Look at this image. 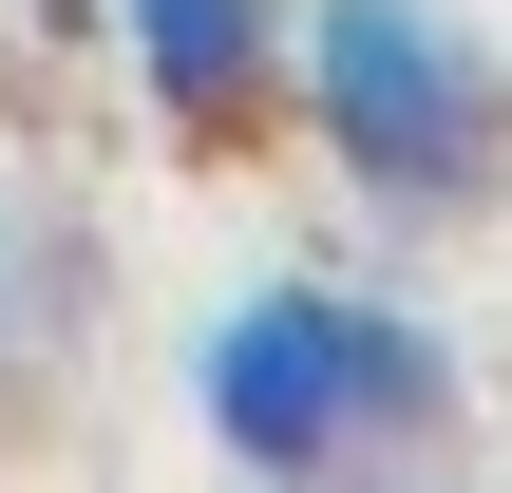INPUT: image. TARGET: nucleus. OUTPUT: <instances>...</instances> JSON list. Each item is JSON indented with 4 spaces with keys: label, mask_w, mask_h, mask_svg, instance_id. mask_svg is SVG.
Here are the masks:
<instances>
[{
    "label": "nucleus",
    "mask_w": 512,
    "mask_h": 493,
    "mask_svg": "<svg viewBox=\"0 0 512 493\" xmlns=\"http://www.w3.org/2000/svg\"><path fill=\"white\" fill-rule=\"evenodd\" d=\"M285 95H304V133L342 152L361 209L456 228V209L512 190V57L456 0H304V19H285Z\"/></svg>",
    "instance_id": "obj_1"
},
{
    "label": "nucleus",
    "mask_w": 512,
    "mask_h": 493,
    "mask_svg": "<svg viewBox=\"0 0 512 493\" xmlns=\"http://www.w3.org/2000/svg\"><path fill=\"white\" fill-rule=\"evenodd\" d=\"M190 399L247 475H342V456H399L456 418V342L418 304H361V285H247L190 342Z\"/></svg>",
    "instance_id": "obj_2"
},
{
    "label": "nucleus",
    "mask_w": 512,
    "mask_h": 493,
    "mask_svg": "<svg viewBox=\"0 0 512 493\" xmlns=\"http://www.w3.org/2000/svg\"><path fill=\"white\" fill-rule=\"evenodd\" d=\"M285 19H304V0H114L152 114H190V133H228L247 95H285Z\"/></svg>",
    "instance_id": "obj_3"
},
{
    "label": "nucleus",
    "mask_w": 512,
    "mask_h": 493,
    "mask_svg": "<svg viewBox=\"0 0 512 493\" xmlns=\"http://www.w3.org/2000/svg\"><path fill=\"white\" fill-rule=\"evenodd\" d=\"M0 342H19V228H0Z\"/></svg>",
    "instance_id": "obj_4"
}]
</instances>
